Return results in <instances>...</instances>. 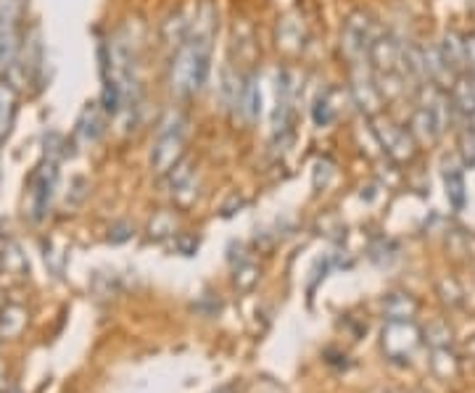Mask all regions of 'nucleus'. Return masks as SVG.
<instances>
[{"instance_id": "f257e3e1", "label": "nucleus", "mask_w": 475, "mask_h": 393, "mask_svg": "<svg viewBox=\"0 0 475 393\" xmlns=\"http://www.w3.org/2000/svg\"><path fill=\"white\" fill-rule=\"evenodd\" d=\"M214 29H217V8L209 0H203L190 21L188 40L175 51L170 64V90L178 98H190L206 85L211 72Z\"/></svg>"}, {"instance_id": "f03ea898", "label": "nucleus", "mask_w": 475, "mask_h": 393, "mask_svg": "<svg viewBox=\"0 0 475 393\" xmlns=\"http://www.w3.org/2000/svg\"><path fill=\"white\" fill-rule=\"evenodd\" d=\"M103 80L106 114H124L138 103V53L132 37L124 29H119L106 45Z\"/></svg>"}, {"instance_id": "7ed1b4c3", "label": "nucleus", "mask_w": 475, "mask_h": 393, "mask_svg": "<svg viewBox=\"0 0 475 393\" xmlns=\"http://www.w3.org/2000/svg\"><path fill=\"white\" fill-rule=\"evenodd\" d=\"M186 127H188V119L180 111H170L162 119L159 135L148 156V167L156 177H167L186 159Z\"/></svg>"}, {"instance_id": "20e7f679", "label": "nucleus", "mask_w": 475, "mask_h": 393, "mask_svg": "<svg viewBox=\"0 0 475 393\" xmlns=\"http://www.w3.org/2000/svg\"><path fill=\"white\" fill-rule=\"evenodd\" d=\"M447 122H449V100L444 96V90L431 83L423 85V100L415 108L412 124H409L412 138L420 143H436L444 135Z\"/></svg>"}, {"instance_id": "39448f33", "label": "nucleus", "mask_w": 475, "mask_h": 393, "mask_svg": "<svg viewBox=\"0 0 475 393\" xmlns=\"http://www.w3.org/2000/svg\"><path fill=\"white\" fill-rule=\"evenodd\" d=\"M378 35L376 19L368 11H354L346 16V21L341 27V53L352 64H365Z\"/></svg>"}, {"instance_id": "423d86ee", "label": "nucleus", "mask_w": 475, "mask_h": 393, "mask_svg": "<svg viewBox=\"0 0 475 393\" xmlns=\"http://www.w3.org/2000/svg\"><path fill=\"white\" fill-rule=\"evenodd\" d=\"M420 343H423V330L415 325V319H385L380 333V346L391 362L407 365L420 349Z\"/></svg>"}, {"instance_id": "0eeeda50", "label": "nucleus", "mask_w": 475, "mask_h": 393, "mask_svg": "<svg viewBox=\"0 0 475 393\" xmlns=\"http://www.w3.org/2000/svg\"><path fill=\"white\" fill-rule=\"evenodd\" d=\"M275 108H273V140L290 143V122H293V100H296V77L290 69L278 72L275 77Z\"/></svg>"}, {"instance_id": "6e6552de", "label": "nucleus", "mask_w": 475, "mask_h": 393, "mask_svg": "<svg viewBox=\"0 0 475 393\" xmlns=\"http://www.w3.org/2000/svg\"><path fill=\"white\" fill-rule=\"evenodd\" d=\"M373 132H376V138H378L380 148L396 161V164H407V161H412L415 159V138H412V132H407L404 127H399L393 119H388V116H376V122H373Z\"/></svg>"}, {"instance_id": "1a4fd4ad", "label": "nucleus", "mask_w": 475, "mask_h": 393, "mask_svg": "<svg viewBox=\"0 0 475 393\" xmlns=\"http://www.w3.org/2000/svg\"><path fill=\"white\" fill-rule=\"evenodd\" d=\"M21 13L24 0H0V69L11 67L19 53Z\"/></svg>"}, {"instance_id": "9d476101", "label": "nucleus", "mask_w": 475, "mask_h": 393, "mask_svg": "<svg viewBox=\"0 0 475 393\" xmlns=\"http://www.w3.org/2000/svg\"><path fill=\"white\" fill-rule=\"evenodd\" d=\"M352 100L354 106L365 114V116H380L383 111V96H380L376 75L370 67L365 64H354V75H352Z\"/></svg>"}, {"instance_id": "9b49d317", "label": "nucleus", "mask_w": 475, "mask_h": 393, "mask_svg": "<svg viewBox=\"0 0 475 393\" xmlns=\"http://www.w3.org/2000/svg\"><path fill=\"white\" fill-rule=\"evenodd\" d=\"M401 56H404V43H399L393 35H378L370 53H368V61L373 67L376 75H396L401 72Z\"/></svg>"}, {"instance_id": "f8f14e48", "label": "nucleus", "mask_w": 475, "mask_h": 393, "mask_svg": "<svg viewBox=\"0 0 475 393\" xmlns=\"http://www.w3.org/2000/svg\"><path fill=\"white\" fill-rule=\"evenodd\" d=\"M56 159H45L35 177H32V193H29V200H32V216L35 219H43L48 206H51V196H53V188H56Z\"/></svg>"}, {"instance_id": "ddd939ff", "label": "nucleus", "mask_w": 475, "mask_h": 393, "mask_svg": "<svg viewBox=\"0 0 475 393\" xmlns=\"http://www.w3.org/2000/svg\"><path fill=\"white\" fill-rule=\"evenodd\" d=\"M106 132V108L100 103H88L77 119L75 127V138L80 145H93L100 140V135Z\"/></svg>"}, {"instance_id": "4468645a", "label": "nucleus", "mask_w": 475, "mask_h": 393, "mask_svg": "<svg viewBox=\"0 0 475 393\" xmlns=\"http://www.w3.org/2000/svg\"><path fill=\"white\" fill-rule=\"evenodd\" d=\"M444 188L449 203L460 211L468 200V185H465V164L460 159H444Z\"/></svg>"}, {"instance_id": "2eb2a0df", "label": "nucleus", "mask_w": 475, "mask_h": 393, "mask_svg": "<svg viewBox=\"0 0 475 393\" xmlns=\"http://www.w3.org/2000/svg\"><path fill=\"white\" fill-rule=\"evenodd\" d=\"M259 75L257 72H246L243 77V88H241V98H238V111L243 114V119L249 124H254L262 114V88H259Z\"/></svg>"}, {"instance_id": "dca6fc26", "label": "nucleus", "mask_w": 475, "mask_h": 393, "mask_svg": "<svg viewBox=\"0 0 475 393\" xmlns=\"http://www.w3.org/2000/svg\"><path fill=\"white\" fill-rule=\"evenodd\" d=\"M233 53L238 56L235 67H251L257 59V43H254V29L249 21L238 19L233 24Z\"/></svg>"}, {"instance_id": "f3484780", "label": "nucleus", "mask_w": 475, "mask_h": 393, "mask_svg": "<svg viewBox=\"0 0 475 393\" xmlns=\"http://www.w3.org/2000/svg\"><path fill=\"white\" fill-rule=\"evenodd\" d=\"M439 53L447 64V69L460 77L465 72V37L457 32H444L441 43H439Z\"/></svg>"}, {"instance_id": "a211bd4d", "label": "nucleus", "mask_w": 475, "mask_h": 393, "mask_svg": "<svg viewBox=\"0 0 475 393\" xmlns=\"http://www.w3.org/2000/svg\"><path fill=\"white\" fill-rule=\"evenodd\" d=\"M275 40H278V48L285 51V53H301V51H304V43H306L304 21H301L298 16H285L283 21L278 24Z\"/></svg>"}, {"instance_id": "6ab92c4d", "label": "nucleus", "mask_w": 475, "mask_h": 393, "mask_svg": "<svg viewBox=\"0 0 475 393\" xmlns=\"http://www.w3.org/2000/svg\"><path fill=\"white\" fill-rule=\"evenodd\" d=\"M16 106H19V88L8 77H0V140L8 138L13 127Z\"/></svg>"}, {"instance_id": "aec40b11", "label": "nucleus", "mask_w": 475, "mask_h": 393, "mask_svg": "<svg viewBox=\"0 0 475 393\" xmlns=\"http://www.w3.org/2000/svg\"><path fill=\"white\" fill-rule=\"evenodd\" d=\"M188 35H190V21L183 11L170 13L167 21L162 24V40H164V45L172 48V51H178V48L188 40Z\"/></svg>"}, {"instance_id": "412c9836", "label": "nucleus", "mask_w": 475, "mask_h": 393, "mask_svg": "<svg viewBox=\"0 0 475 393\" xmlns=\"http://www.w3.org/2000/svg\"><path fill=\"white\" fill-rule=\"evenodd\" d=\"M164 183H167V188H170V193L172 196H183L186 191H193L195 188V167H193V161H190L188 156L167 175V177H162Z\"/></svg>"}, {"instance_id": "4be33fe9", "label": "nucleus", "mask_w": 475, "mask_h": 393, "mask_svg": "<svg viewBox=\"0 0 475 393\" xmlns=\"http://www.w3.org/2000/svg\"><path fill=\"white\" fill-rule=\"evenodd\" d=\"M385 319H412L417 314V301L404 291H393L383 301Z\"/></svg>"}, {"instance_id": "5701e85b", "label": "nucleus", "mask_w": 475, "mask_h": 393, "mask_svg": "<svg viewBox=\"0 0 475 393\" xmlns=\"http://www.w3.org/2000/svg\"><path fill=\"white\" fill-rule=\"evenodd\" d=\"M431 370L439 381H452L460 370V362H457V354L452 346L447 349H431Z\"/></svg>"}, {"instance_id": "b1692460", "label": "nucleus", "mask_w": 475, "mask_h": 393, "mask_svg": "<svg viewBox=\"0 0 475 393\" xmlns=\"http://www.w3.org/2000/svg\"><path fill=\"white\" fill-rule=\"evenodd\" d=\"M27 327V309L19 303H8L0 309V338H16Z\"/></svg>"}, {"instance_id": "393cba45", "label": "nucleus", "mask_w": 475, "mask_h": 393, "mask_svg": "<svg viewBox=\"0 0 475 393\" xmlns=\"http://www.w3.org/2000/svg\"><path fill=\"white\" fill-rule=\"evenodd\" d=\"M452 98L455 106L463 111V114H475V75L471 72H463L455 85H452Z\"/></svg>"}, {"instance_id": "a878e982", "label": "nucleus", "mask_w": 475, "mask_h": 393, "mask_svg": "<svg viewBox=\"0 0 475 393\" xmlns=\"http://www.w3.org/2000/svg\"><path fill=\"white\" fill-rule=\"evenodd\" d=\"M333 96H336V90H325V93L317 98V103H314V108H312V119H314L317 127H328V124L336 122V116H338V106L333 103Z\"/></svg>"}, {"instance_id": "bb28decb", "label": "nucleus", "mask_w": 475, "mask_h": 393, "mask_svg": "<svg viewBox=\"0 0 475 393\" xmlns=\"http://www.w3.org/2000/svg\"><path fill=\"white\" fill-rule=\"evenodd\" d=\"M423 341H425L431 349H447V346H452V327H449V322H444V319L431 322V325L423 330Z\"/></svg>"}, {"instance_id": "cd10ccee", "label": "nucleus", "mask_w": 475, "mask_h": 393, "mask_svg": "<svg viewBox=\"0 0 475 393\" xmlns=\"http://www.w3.org/2000/svg\"><path fill=\"white\" fill-rule=\"evenodd\" d=\"M257 280H259V267L257 264L241 262L235 267V286H238V291H251Z\"/></svg>"}, {"instance_id": "c85d7f7f", "label": "nucleus", "mask_w": 475, "mask_h": 393, "mask_svg": "<svg viewBox=\"0 0 475 393\" xmlns=\"http://www.w3.org/2000/svg\"><path fill=\"white\" fill-rule=\"evenodd\" d=\"M460 153H463V164L473 167L475 164V127H465L460 135Z\"/></svg>"}, {"instance_id": "c756f323", "label": "nucleus", "mask_w": 475, "mask_h": 393, "mask_svg": "<svg viewBox=\"0 0 475 393\" xmlns=\"http://www.w3.org/2000/svg\"><path fill=\"white\" fill-rule=\"evenodd\" d=\"M167 235H175V219H172V214L162 211L151 222V238H167Z\"/></svg>"}, {"instance_id": "7c9ffc66", "label": "nucleus", "mask_w": 475, "mask_h": 393, "mask_svg": "<svg viewBox=\"0 0 475 393\" xmlns=\"http://www.w3.org/2000/svg\"><path fill=\"white\" fill-rule=\"evenodd\" d=\"M132 235H135L132 224H127V222H119V224H114V227H111V232H108V240H111V243H124V240H130Z\"/></svg>"}, {"instance_id": "2f4dec72", "label": "nucleus", "mask_w": 475, "mask_h": 393, "mask_svg": "<svg viewBox=\"0 0 475 393\" xmlns=\"http://www.w3.org/2000/svg\"><path fill=\"white\" fill-rule=\"evenodd\" d=\"M465 72L475 75V32L465 37Z\"/></svg>"}, {"instance_id": "473e14b6", "label": "nucleus", "mask_w": 475, "mask_h": 393, "mask_svg": "<svg viewBox=\"0 0 475 393\" xmlns=\"http://www.w3.org/2000/svg\"><path fill=\"white\" fill-rule=\"evenodd\" d=\"M178 246H180V251H183L186 256H193V254H195V248H198V243H195V240H190V238H188V240L183 238V240H180Z\"/></svg>"}, {"instance_id": "72a5a7b5", "label": "nucleus", "mask_w": 475, "mask_h": 393, "mask_svg": "<svg viewBox=\"0 0 475 393\" xmlns=\"http://www.w3.org/2000/svg\"><path fill=\"white\" fill-rule=\"evenodd\" d=\"M0 393H5V391H0Z\"/></svg>"}]
</instances>
